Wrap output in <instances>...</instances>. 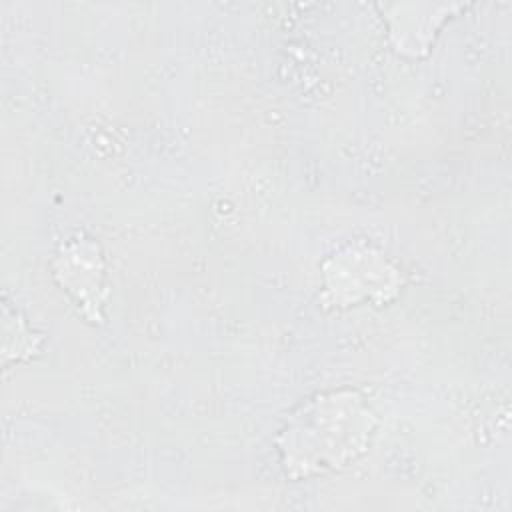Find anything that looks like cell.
I'll list each match as a JSON object with an SVG mask.
<instances>
[{"label": "cell", "mask_w": 512, "mask_h": 512, "mask_svg": "<svg viewBox=\"0 0 512 512\" xmlns=\"http://www.w3.org/2000/svg\"><path fill=\"white\" fill-rule=\"evenodd\" d=\"M376 414L356 390L322 392L302 402L276 436L290 480L342 470L370 446Z\"/></svg>", "instance_id": "1"}, {"label": "cell", "mask_w": 512, "mask_h": 512, "mask_svg": "<svg viewBox=\"0 0 512 512\" xmlns=\"http://www.w3.org/2000/svg\"><path fill=\"white\" fill-rule=\"evenodd\" d=\"M324 302L354 306L364 300L390 302L400 290V274L392 262L372 246H346L332 254L324 266Z\"/></svg>", "instance_id": "2"}, {"label": "cell", "mask_w": 512, "mask_h": 512, "mask_svg": "<svg viewBox=\"0 0 512 512\" xmlns=\"http://www.w3.org/2000/svg\"><path fill=\"white\" fill-rule=\"evenodd\" d=\"M102 270L100 248L84 234L70 238L54 258L56 278L82 304V312L90 320H100Z\"/></svg>", "instance_id": "3"}]
</instances>
